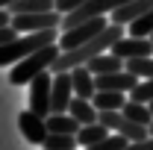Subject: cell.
Listing matches in <instances>:
<instances>
[{"mask_svg": "<svg viewBox=\"0 0 153 150\" xmlns=\"http://www.w3.org/2000/svg\"><path fill=\"white\" fill-rule=\"evenodd\" d=\"M124 36H127V27H121V24H109V27H106L97 38H91L88 44H79V47H74V50H62L59 59L53 62V68H50V74H65L68 68L74 71V68L88 65L94 56L109 53V50H112V44H118Z\"/></svg>", "mask_w": 153, "mask_h": 150, "instance_id": "obj_1", "label": "cell"}, {"mask_svg": "<svg viewBox=\"0 0 153 150\" xmlns=\"http://www.w3.org/2000/svg\"><path fill=\"white\" fill-rule=\"evenodd\" d=\"M59 53H62L59 41L41 47V50H36V53H30L27 59H21L18 65L9 71V82H12V85H30L38 74H44V71L53 68V62L59 59Z\"/></svg>", "mask_w": 153, "mask_h": 150, "instance_id": "obj_2", "label": "cell"}, {"mask_svg": "<svg viewBox=\"0 0 153 150\" xmlns=\"http://www.w3.org/2000/svg\"><path fill=\"white\" fill-rule=\"evenodd\" d=\"M47 44H56V30H41V33H27V36H15L12 41L0 44V68L3 65H18L21 59L36 53Z\"/></svg>", "mask_w": 153, "mask_h": 150, "instance_id": "obj_3", "label": "cell"}, {"mask_svg": "<svg viewBox=\"0 0 153 150\" xmlns=\"http://www.w3.org/2000/svg\"><path fill=\"white\" fill-rule=\"evenodd\" d=\"M112 21L106 18H94V21H82V24H76V27H71L68 33H62V38H59V47L62 50H74V47H79V44H88L91 38H97L106 27H109Z\"/></svg>", "mask_w": 153, "mask_h": 150, "instance_id": "obj_4", "label": "cell"}, {"mask_svg": "<svg viewBox=\"0 0 153 150\" xmlns=\"http://www.w3.org/2000/svg\"><path fill=\"white\" fill-rule=\"evenodd\" d=\"M30 109L41 118L53 115V76H50V71L38 74L30 82Z\"/></svg>", "mask_w": 153, "mask_h": 150, "instance_id": "obj_5", "label": "cell"}, {"mask_svg": "<svg viewBox=\"0 0 153 150\" xmlns=\"http://www.w3.org/2000/svg\"><path fill=\"white\" fill-rule=\"evenodd\" d=\"M59 24H62V12L50 9V12H33V15H15L12 30L18 36H27V33H41V30H59Z\"/></svg>", "mask_w": 153, "mask_h": 150, "instance_id": "obj_6", "label": "cell"}, {"mask_svg": "<svg viewBox=\"0 0 153 150\" xmlns=\"http://www.w3.org/2000/svg\"><path fill=\"white\" fill-rule=\"evenodd\" d=\"M18 130H21V135H24L30 144H44L47 135H50V130H47V118L36 115L33 109H27V112L18 115Z\"/></svg>", "mask_w": 153, "mask_h": 150, "instance_id": "obj_7", "label": "cell"}, {"mask_svg": "<svg viewBox=\"0 0 153 150\" xmlns=\"http://www.w3.org/2000/svg\"><path fill=\"white\" fill-rule=\"evenodd\" d=\"M112 53H115V56H121L124 62H130V59H141V56H153V41H150V38L124 36L118 44H112Z\"/></svg>", "mask_w": 153, "mask_h": 150, "instance_id": "obj_8", "label": "cell"}, {"mask_svg": "<svg viewBox=\"0 0 153 150\" xmlns=\"http://www.w3.org/2000/svg\"><path fill=\"white\" fill-rule=\"evenodd\" d=\"M94 82H97V91H124V94H130L138 85V76L124 68V71H115V74L94 76Z\"/></svg>", "mask_w": 153, "mask_h": 150, "instance_id": "obj_9", "label": "cell"}, {"mask_svg": "<svg viewBox=\"0 0 153 150\" xmlns=\"http://www.w3.org/2000/svg\"><path fill=\"white\" fill-rule=\"evenodd\" d=\"M71 100H74V79H71V71L53 74V112H68Z\"/></svg>", "mask_w": 153, "mask_h": 150, "instance_id": "obj_10", "label": "cell"}, {"mask_svg": "<svg viewBox=\"0 0 153 150\" xmlns=\"http://www.w3.org/2000/svg\"><path fill=\"white\" fill-rule=\"evenodd\" d=\"M71 79H74V97H82V100H91L97 94V82L94 74L82 65V68H74L71 71Z\"/></svg>", "mask_w": 153, "mask_h": 150, "instance_id": "obj_11", "label": "cell"}, {"mask_svg": "<svg viewBox=\"0 0 153 150\" xmlns=\"http://www.w3.org/2000/svg\"><path fill=\"white\" fill-rule=\"evenodd\" d=\"M150 9H153V0H133V3L121 6L118 12H112V24L127 27V24H133L135 18H141V15H144V12H150Z\"/></svg>", "mask_w": 153, "mask_h": 150, "instance_id": "obj_12", "label": "cell"}, {"mask_svg": "<svg viewBox=\"0 0 153 150\" xmlns=\"http://www.w3.org/2000/svg\"><path fill=\"white\" fill-rule=\"evenodd\" d=\"M85 68H88V71H91L94 76H103V74L124 71V68H127V62H124L121 56H115L112 50H109V53H100V56H94L91 62H88V65H85Z\"/></svg>", "mask_w": 153, "mask_h": 150, "instance_id": "obj_13", "label": "cell"}, {"mask_svg": "<svg viewBox=\"0 0 153 150\" xmlns=\"http://www.w3.org/2000/svg\"><path fill=\"white\" fill-rule=\"evenodd\" d=\"M47 130L62 132V135H76V132L82 130V124L71 112H53V115H47Z\"/></svg>", "mask_w": 153, "mask_h": 150, "instance_id": "obj_14", "label": "cell"}, {"mask_svg": "<svg viewBox=\"0 0 153 150\" xmlns=\"http://www.w3.org/2000/svg\"><path fill=\"white\" fill-rule=\"evenodd\" d=\"M127 94L124 91H97L94 97H91V103H94L97 112H121L124 106H127Z\"/></svg>", "mask_w": 153, "mask_h": 150, "instance_id": "obj_15", "label": "cell"}, {"mask_svg": "<svg viewBox=\"0 0 153 150\" xmlns=\"http://www.w3.org/2000/svg\"><path fill=\"white\" fill-rule=\"evenodd\" d=\"M106 135H112V130H109L106 124H100V121H97V124H85L82 130L76 132V144H79V147H91L97 141H103Z\"/></svg>", "mask_w": 153, "mask_h": 150, "instance_id": "obj_16", "label": "cell"}, {"mask_svg": "<svg viewBox=\"0 0 153 150\" xmlns=\"http://www.w3.org/2000/svg\"><path fill=\"white\" fill-rule=\"evenodd\" d=\"M68 112L74 115L82 127H85V124H97V118H100V112L94 109V103H91V100H82V97H74V100H71Z\"/></svg>", "mask_w": 153, "mask_h": 150, "instance_id": "obj_17", "label": "cell"}, {"mask_svg": "<svg viewBox=\"0 0 153 150\" xmlns=\"http://www.w3.org/2000/svg\"><path fill=\"white\" fill-rule=\"evenodd\" d=\"M50 9H56V0H15L9 6L12 18L15 15H33V12H50Z\"/></svg>", "mask_w": 153, "mask_h": 150, "instance_id": "obj_18", "label": "cell"}, {"mask_svg": "<svg viewBox=\"0 0 153 150\" xmlns=\"http://www.w3.org/2000/svg\"><path fill=\"white\" fill-rule=\"evenodd\" d=\"M121 112L127 115L130 121L141 124V127H150V124H153V112H150V106H147V103H135V100H127V106H124Z\"/></svg>", "mask_w": 153, "mask_h": 150, "instance_id": "obj_19", "label": "cell"}, {"mask_svg": "<svg viewBox=\"0 0 153 150\" xmlns=\"http://www.w3.org/2000/svg\"><path fill=\"white\" fill-rule=\"evenodd\" d=\"M127 36H135V38H150L153 36V9L144 12L141 18H135L133 24H127Z\"/></svg>", "mask_w": 153, "mask_h": 150, "instance_id": "obj_20", "label": "cell"}, {"mask_svg": "<svg viewBox=\"0 0 153 150\" xmlns=\"http://www.w3.org/2000/svg\"><path fill=\"white\" fill-rule=\"evenodd\" d=\"M44 150H76V135H62V132H50L47 141L41 144Z\"/></svg>", "mask_w": 153, "mask_h": 150, "instance_id": "obj_21", "label": "cell"}, {"mask_svg": "<svg viewBox=\"0 0 153 150\" xmlns=\"http://www.w3.org/2000/svg\"><path fill=\"white\" fill-rule=\"evenodd\" d=\"M127 71L135 74L138 79H153V56H141V59H130Z\"/></svg>", "mask_w": 153, "mask_h": 150, "instance_id": "obj_22", "label": "cell"}, {"mask_svg": "<svg viewBox=\"0 0 153 150\" xmlns=\"http://www.w3.org/2000/svg\"><path fill=\"white\" fill-rule=\"evenodd\" d=\"M127 97L135 100V103H147V106H150L153 103V79H138V85H135Z\"/></svg>", "mask_w": 153, "mask_h": 150, "instance_id": "obj_23", "label": "cell"}, {"mask_svg": "<svg viewBox=\"0 0 153 150\" xmlns=\"http://www.w3.org/2000/svg\"><path fill=\"white\" fill-rule=\"evenodd\" d=\"M127 147H130V138L112 132V135H106L103 141H97V144H91V147H85V150H127Z\"/></svg>", "mask_w": 153, "mask_h": 150, "instance_id": "obj_24", "label": "cell"}, {"mask_svg": "<svg viewBox=\"0 0 153 150\" xmlns=\"http://www.w3.org/2000/svg\"><path fill=\"white\" fill-rule=\"evenodd\" d=\"M82 3H88V0H56V12H62V15H68V12H74V9H79Z\"/></svg>", "mask_w": 153, "mask_h": 150, "instance_id": "obj_25", "label": "cell"}, {"mask_svg": "<svg viewBox=\"0 0 153 150\" xmlns=\"http://www.w3.org/2000/svg\"><path fill=\"white\" fill-rule=\"evenodd\" d=\"M127 150H153V135L150 138H141V141H130Z\"/></svg>", "mask_w": 153, "mask_h": 150, "instance_id": "obj_26", "label": "cell"}, {"mask_svg": "<svg viewBox=\"0 0 153 150\" xmlns=\"http://www.w3.org/2000/svg\"><path fill=\"white\" fill-rule=\"evenodd\" d=\"M18 36L12 27H0V44H6V41H12V38Z\"/></svg>", "mask_w": 153, "mask_h": 150, "instance_id": "obj_27", "label": "cell"}, {"mask_svg": "<svg viewBox=\"0 0 153 150\" xmlns=\"http://www.w3.org/2000/svg\"><path fill=\"white\" fill-rule=\"evenodd\" d=\"M0 27H12V12L9 9H0Z\"/></svg>", "mask_w": 153, "mask_h": 150, "instance_id": "obj_28", "label": "cell"}, {"mask_svg": "<svg viewBox=\"0 0 153 150\" xmlns=\"http://www.w3.org/2000/svg\"><path fill=\"white\" fill-rule=\"evenodd\" d=\"M12 3H15V0H0V9H9Z\"/></svg>", "mask_w": 153, "mask_h": 150, "instance_id": "obj_29", "label": "cell"}, {"mask_svg": "<svg viewBox=\"0 0 153 150\" xmlns=\"http://www.w3.org/2000/svg\"><path fill=\"white\" fill-rule=\"evenodd\" d=\"M150 135H153V124H150Z\"/></svg>", "mask_w": 153, "mask_h": 150, "instance_id": "obj_30", "label": "cell"}, {"mask_svg": "<svg viewBox=\"0 0 153 150\" xmlns=\"http://www.w3.org/2000/svg\"><path fill=\"white\" fill-rule=\"evenodd\" d=\"M150 112H153V103H150Z\"/></svg>", "mask_w": 153, "mask_h": 150, "instance_id": "obj_31", "label": "cell"}, {"mask_svg": "<svg viewBox=\"0 0 153 150\" xmlns=\"http://www.w3.org/2000/svg\"><path fill=\"white\" fill-rule=\"evenodd\" d=\"M150 41H153V36H150Z\"/></svg>", "mask_w": 153, "mask_h": 150, "instance_id": "obj_32", "label": "cell"}]
</instances>
